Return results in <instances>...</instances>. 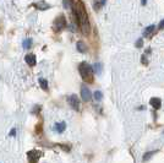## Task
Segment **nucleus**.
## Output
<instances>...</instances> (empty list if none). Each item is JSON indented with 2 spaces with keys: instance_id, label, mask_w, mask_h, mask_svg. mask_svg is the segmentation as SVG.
<instances>
[{
  "instance_id": "obj_1",
  "label": "nucleus",
  "mask_w": 164,
  "mask_h": 163,
  "mask_svg": "<svg viewBox=\"0 0 164 163\" xmlns=\"http://www.w3.org/2000/svg\"><path fill=\"white\" fill-rule=\"evenodd\" d=\"M72 11H74L75 15H76L77 23L80 25V28H81L82 33H83V35H88V33H89V21H88V15H87V12H86V9H84L83 4H82V2H79V5L76 6V9H75V6H74Z\"/></svg>"
},
{
  "instance_id": "obj_2",
  "label": "nucleus",
  "mask_w": 164,
  "mask_h": 163,
  "mask_svg": "<svg viewBox=\"0 0 164 163\" xmlns=\"http://www.w3.org/2000/svg\"><path fill=\"white\" fill-rule=\"evenodd\" d=\"M79 72L81 75L82 80L86 82L93 81V68L91 65H88L87 63H81L79 65Z\"/></svg>"
},
{
  "instance_id": "obj_3",
  "label": "nucleus",
  "mask_w": 164,
  "mask_h": 163,
  "mask_svg": "<svg viewBox=\"0 0 164 163\" xmlns=\"http://www.w3.org/2000/svg\"><path fill=\"white\" fill-rule=\"evenodd\" d=\"M53 26H54V30L58 32V31H62L64 30L66 26H67V23H66V19H65V16L64 15H60V16H58L55 21H54V23H53Z\"/></svg>"
},
{
  "instance_id": "obj_4",
  "label": "nucleus",
  "mask_w": 164,
  "mask_h": 163,
  "mask_svg": "<svg viewBox=\"0 0 164 163\" xmlns=\"http://www.w3.org/2000/svg\"><path fill=\"white\" fill-rule=\"evenodd\" d=\"M67 103L70 104V107L75 110H79L80 109V101H79V97L76 95H70L67 97Z\"/></svg>"
},
{
  "instance_id": "obj_5",
  "label": "nucleus",
  "mask_w": 164,
  "mask_h": 163,
  "mask_svg": "<svg viewBox=\"0 0 164 163\" xmlns=\"http://www.w3.org/2000/svg\"><path fill=\"white\" fill-rule=\"evenodd\" d=\"M27 156H28V161H30V163H37V161L39 160V157L42 156V152L41 151L32 150V151H28Z\"/></svg>"
},
{
  "instance_id": "obj_6",
  "label": "nucleus",
  "mask_w": 164,
  "mask_h": 163,
  "mask_svg": "<svg viewBox=\"0 0 164 163\" xmlns=\"http://www.w3.org/2000/svg\"><path fill=\"white\" fill-rule=\"evenodd\" d=\"M81 97L84 102H88V101H91V98H92V93H91L89 88H88L86 85H82L81 86Z\"/></svg>"
},
{
  "instance_id": "obj_7",
  "label": "nucleus",
  "mask_w": 164,
  "mask_h": 163,
  "mask_svg": "<svg viewBox=\"0 0 164 163\" xmlns=\"http://www.w3.org/2000/svg\"><path fill=\"white\" fill-rule=\"evenodd\" d=\"M25 61L30 65V66H34L37 64V59H36V55L34 54H27L25 57Z\"/></svg>"
},
{
  "instance_id": "obj_8",
  "label": "nucleus",
  "mask_w": 164,
  "mask_h": 163,
  "mask_svg": "<svg viewBox=\"0 0 164 163\" xmlns=\"http://www.w3.org/2000/svg\"><path fill=\"white\" fill-rule=\"evenodd\" d=\"M149 104H151L154 109H159L161 105H162V101H161V98H158V97H152V98L149 100Z\"/></svg>"
},
{
  "instance_id": "obj_9",
  "label": "nucleus",
  "mask_w": 164,
  "mask_h": 163,
  "mask_svg": "<svg viewBox=\"0 0 164 163\" xmlns=\"http://www.w3.org/2000/svg\"><path fill=\"white\" fill-rule=\"evenodd\" d=\"M34 6H36L37 9H39V10H48V9L50 7V5H49L48 2H45V1H39V2L34 4Z\"/></svg>"
},
{
  "instance_id": "obj_10",
  "label": "nucleus",
  "mask_w": 164,
  "mask_h": 163,
  "mask_svg": "<svg viewBox=\"0 0 164 163\" xmlns=\"http://www.w3.org/2000/svg\"><path fill=\"white\" fill-rule=\"evenodd\" d=\"M54 129H55L58 133H64V131H65V129H66V123L65 122L57 123V124H55V126H54Z\"/></svg>"
},
{
  "instance_id": "obj_11",
  "label": "nucleus",
  "mask_w": 164,
  "mask_h": 163,
  "mask_svg": "<svg viewBox=\"0 0 164 163\" xmlns=\"http://www.w3.org/2000/svg\"><path fill=\"white\" fill-rule=\"evenodd\" d=\"M77 50H79L80 53H86V52H87V45H86L84 42H82V41L77 42Z\"/></svg>"
},
{
  "instance_id": "obj_12",
  "label": "nucleus",
  "mask_w": 164,
  "mask_h": 163,
  "mask_svg": "<svg viewBox=\"0 0 164 163\" xmlns=\"http://www.w3.org/2000/svg\"><path fill=\"white\" fill-rule=\"evenodd\" d=\"M156 30V26L154 25H151V26H148L147 28H144V37H148L149 35H152L153 33V31Z\"/></svg>"
},
{
  "instance_id": "obj_13",
  "label": "nucleus",
  "mask_w": 164,
  "mask_h": 163,
  "mask_svg": "<svg viewBox=\"0 0 164 163\" xmlns=\"http://www.w3.org/2000/svg\"><path fill=\"white\" fill-rule=\"evenodd\" d=\"M62 4H64V7H65V9H70V10H72L74 6H75L72 0H64Z\"/></svg>"
},
{
  "instance_id": "obj_14",
  "label": "nucleus",
  "mask_w": 164,
  "mask_h": 163,
  "mask_svg": "<svg viewBox=\"0 0 164 163\" xmlns=\"http://www.w3.org/2000/svg\"><path fill=\"white\" fill-rule=\"evenodd\" d=\"M38 82H39L41 87L43 88V90H44V91H47V90H48V81H47L45 79H42V77H41V79L38 80Z\"/></svg>"
},
{
  "instance_id": "obj_15",
  "label": "nucleus",
  "mask_w": 164,
  "mask_h": 163,
  "mask_svg": "<svg viewBox=\"0 0 164 163\" xmlns=\"http://www.w3.org/2000/svg\"><path fill=\"white\" fill-rule=\"evenodd\" d=\"M93 97H94V100L97 101V102H101L103 98V93L101 91H96L94 92V95H93Z\"/></svg>"
},
{
  "instance_id": "obj_16",
  "label": "nucleus",
  "mask_w": 164,
  "mask_h": 163,
  "mask_svg": "<svg viewBox=\"0 0 164 163\" xmlns=\"http://www.w3.org/2000/svg\"><path fill=\"white\" fill-rule=\"evenodd\" d=\"M154 153H156V151H151V152H147V153H146V155L144 156V158H142V160H144V162L148 161V160H149V158H151V157H152V156L154 155Z\"/></svg>"
},
{
  "instance_id": "obj_17",
  "label": "nucleus",
  "mask_w": 164,
  "mask_h": 163,
  "mask_svg": "<svg viewBox=\"0 0 164 163\" xmlns=\"http://www.w3.org/2000/svg\"><path fill=\"white\" fill-rule=\"evenodd\" d=\"M93 71H96L97 74H101V72H102V65H101V64H94Z\"/></svg>"
},
{
  "instance_id": "obj_18",
  "label": "nucleus",
  "mask_w": 164,
  "mask_h": 163,
  "mask_svg": "<svg viewBox=\"0 0 164 163\" xmlns=\"http://www.w3.org/2000/svg\"><path fill=\"white\" fill-rule=\"evenodd\" d=\"M31 44H32V40L27 38L26 41L23 42V48H25V49H27V48H30V47H31Z\"/></svg>"
},
{
  "instance_id": "obj_19",
  "label": "nucleus",
  "mask_w": 164,
  "mask_h": 163,
  "mask_svg": "<svg viewBox=\"0 0 164 163\" xmlns=\"http://www.w3.org/2000/svg\"><path fill=\"white\" fill-rule=\"evenodd\" d=\"M142 45H144V40H142V38H139V40L136 41V47H137V48H141Z\"/></svg>"
},
{
  "instance_id": "obj_20",
  "label": "nucleus",
  "mask_w": 164,
  "mask_h": 163,
  "mask_svg": "<svg viewBox=\"0 0 164 163\" xmlns=\"http://www.w3.org/2000/svg\"><path fill=\"white\" fill-rule=\"evenodd\" d=\"M98 2H99V4H98V6L101 7V6H104V5H105L107 0H98Z\"/></svg>"
},
{
  "instance_id": "obj_21",
  "label": "nucleus",
  "mask_w": 164,
  "mask_h": 163,
  "mask_svg": "<svg viewBox=\"0 0 164 163\" xmlns=\"http://www.w3.org/2000/svg\"><path fill=\"white\" fill-rule=\"evenodd\" d=\"M158 27H159V30H163L164 28V20H162L161 22H159V26H158Z\"/></svg>"
},
{
  "instance_id": "obj_22",
  "label": "nucleus",
  "mask_w": 164,
  "mask_h": 163,
  "mask_svg": "<svg viewBox=\"0 0 164 163\" xmlns=\"http://www.w3.org/2000/svg\"><path fill=\"white\" fill-rule=\"evenodd\" d=\"M15 135H16V129H12L10 131V136H15Z\"/></svg>"
},
{
  "instance_id": "obj_23",
  "label": "nucleus",
  "mask_w": 164,
  "mask_h": 163,
  "mask_svg": "<svg viewBox=\"0 0 164 163\" xmlns=\"http://www.w3.org/2000/svg\"><path fill=\"white\" fill-rule=\"evenodd\" d=\"M141 2H142V5H146L147 4V0H141Z\"/></svg>"
}]
</instances>
